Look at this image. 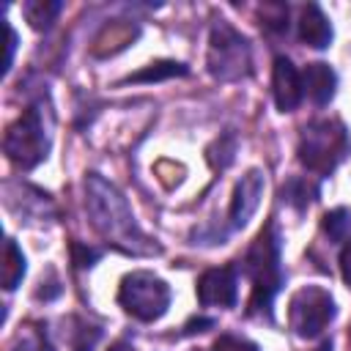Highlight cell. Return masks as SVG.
<instances>
[{"label": "cell", "mask_w": 351, "mask_h": 351, "mask_svg": "<svg viewBox=\"0 0 351 351\" xmlns=\"http://www.w3.org/2000/svg\"><path fill=\"white\" fill-rule=\"evenodd\" d=\"M263 189H266V178H263V173L255 170V167L247 170V173L239 178V184H236V189H233V197H230V225H233V228H244V225L252 219V214H255L258 206H261Z\"/></svg>", "instance_id": "cell-8"}, {"label": "cell", "mask_w": 351, "mask_h": 351, "mask_svg": "<svg viewBox=\"0 0 351 351\" xmlns=\"http://www.w3.org/2000/svg\"><path fill=\"white\" fill-rule=\"evenodd\" d=\"M211 351H258V346L244 337H236V335H222L214 340Z\"/></svg>", "instance_id": "cell-19"}, {"label": "cell", "mask_w": 351, "mask_h": 351, "mask_svg": "<svg viewBox=\"0 0 351 351\" xmlns=\"http://www.w3.org/2000/svg\"><path fill=\"white\" fill-rule=\"evenodd\" d=\"M348 154V134L337 121H313L299 140V162L313 173H332Z\"/></svg>", "instance_id": "cell-4"}, {"label": "cell", "mask_w": 351, "mask_h": 351, "mask_svg": "<svg viewBox=\"0 0 351 351\" xmlns=\"http://www.w3.org/2000/svg\"><path fill=\"white\" fill-rule=\"evenodd\" d=\"M324 230L329 233V239L343 241L346 233L351 230V214H348L346 208H335V211H329V214L324 217Z\"/></svg>", "instance_id": "cell-18"}, {"label": "cell", "mask_w": 351, "mask_h": 351, "mask_svg": "<svg viewBox=\"0 0 351 351\" xmlns=\"http://www.w3.org/2000/svg\"><path fill=\"white\" fill-rule=\"evenodd\" d=\"M206 63H208L211 77H217L222 82L241 80L250 74V63H252L250 41L236 27H230L228 22H217L211 27V36H208Z\"/></svg>", "instance_id": "cell-6"}, {"label": "cell", "mask_w": 351, "mask_h": 351, "mask_svg": "<svg viewBox=\"0 0 351 351\" xmlns=\"http://www.w3.org/2000/svg\"><path fill=\"white\" fill-rule=\"evenodd\" d=\"M299 38L313 49H324L332 41V25L315 3H307L299 14Z\"/></svg>", "instance_id": "cell-12"}, {"label": "cell", "mask_w": 351, "mask_h": 351, "mask_svg": "<svg viewBox=\"0 0 351 351\" xmlns=\"http://www.w3.org/2000/svg\"><path fill=\"white\" fill-rule=\"evenodd\" d=\"M244 271L252 280V299L250 310H261L269 315V307L274 302V293L282 285V269H280V236L274 225H266L244 258Z\"/></svg>", "instance_id": "cell-2"}, {"label": "cell", "mask_w": 351, "mask_h": 351, "mask_svg": "<svg viewBox=\"0 0 351 351\" xmlns=\"http://www.w3.org/2000/svg\"><path fill=\"white\" fill-rule=\"evenodd\" d=\"M302 88L304 93L313 99V104L324 107L335 99V90H337V74L329 63H310L302 74Z\"/></svg>", "instance_id": "cell-11"}, {"label": "cell", "mask_w": 351, "mask_h": 351, "mask_svg": "<svg viewBox=\"0 0 351 351\" xmlns=\"http://www.w3.org/2000/svg\"><path fill=\"white\" fill-rule=\"evenodd\" d=\"M318 351H332V343H324V346H321Z\"/></svg>", "instance_id": "cell-25"}, {"label": "cell", "mask_w": 351, "mask_h": 351, "mask_svg": "<svg viewBox=\"0 0 351 351\" xmlns=\"http://www.w3.org/2000/svg\"><path fill=\"white\" fill-rule=\"evenodd\" d=\"M25 277V255L22 250L5 239V247H3V288L5 291H14Z\"/></svg>", "instance_id": "cell-13"}, {"label": "cell", "mask_w": 351, "mask_h": 351, "mask_svg": "<svg viewBox=\"0 0 351 351\" xmlns=\"http://www.w3.org/2000/svg\"><path fill=\"white\" fill-rule=\"evenodd\" d=\"M118 304L137 321H156L170 307V288L154 271H132L121 280Z\"/></svg>", "instance_id": "cell-5"}, {"label": "cell", "mask_w": 351, "mask_h": 351, "mask_svg": "<svg viewBox=\"0 0 351 351\" xmlns=\"http://www.w3.org/2000/svg\"><path fill=\"white\" fill-rule=\"evenodd\" d=\"M85 208H88L93 228L118 250L132 252V255H151L159 250L140 230L126 197L99 173H88L85 178Z\"/></svg>", "instance_id": "cell-1"}, {"label": "cell", "mask_w": 351, "mask_h": 351, "mask_svg": "<svg viewBox=\"0 0 351 351\" xmlns=\"http://www.w3.org/2000/svg\"><path fill=\"white\" fill-rule=\"evenodd\" d=\"M340 274L351 285V241H346L343 250H340Z\"/></svg>", "instance_id": "cell-20"}, {"label": "cell", "mask_w": 351, "mask_h": 351, "mask_svg": "<svg viewBox=\"0 0 351 351\" xmlns=\"http://www.w3.org/2000/svg\"><path fill=\"white\" fill-rule=\"evenodd\" d=\"M16 351H41V346H38L36 340H22V346H19Z\"/></svg>", "instance_id": "cell-23"}, {"label": "cell", "mask_w": 351, "mask_h": 351, "mask_svg": "<svg viewBox=\"0 0 351 351\" xmlns=\"http://www.w3.org/2000/svg\"><path fill=\"white\" fill-rule=\"evenodd\" d=\"M5 36H8V58H5V71L11 69V60H14V49H16V33H14V27L11 25H5Z\"/></svg>", "instance_id": "cell-22"}, {"label": "cell", "mask_w": 351, "mask_h": 351, "mask_svg": "<svg viewBox=\"0 0 351 351\" xmlns=\"http://www.w3.org/2000/svg\"><path fill=\"white\" fill-rule=\"evenodd\" d=\"M58 14H60V3H55V0H33L25 5V16L36 30L49 27Z\"/></svg>", "instance_id": "cell-15"}, {"label": "cell", "mask_w": 351, "mask_h": 351, "mask_svg": "<svg viewBox=\"0 0 351 351\" xmlns=\"http://www.w3.org/2000/svg\"><path fill=\"white\" fill-rule=\"evenodd\" d=\"M181 74H186L184 63L156 60V63H148L143 71H134L132 77H126V82H159V80H167V77H181Z\"/></svg>", "instance_id": "cell-14"}, {"label": "cell", "mask_w": 351, "mask_h": 351, "mask_svg": "<svg viewBox=\"0 0 351 351\" xmlns=\"http://www.w3.org/2000/svg\"><path fill=\"white\" fill-rule=\"evenodd\" d=\"M3 148H5L8 159L22 170H30V167H36L38 162L47 159V151H49V118L44 115L41 104L27 107L5 129Z\"/></svg>", "instance_id": "cell-3"}, {"label": "cell", "mask_w": 351, "mask_h": 351, "mask_svg": "<svg viewBox=\"0 0 351 351\" xmlns=\"http://www.w3.org/2000/svg\"><path fill=\"white\" fill-rule=\"evenodd\" d=\"M134 36H137V27H134V25H129V22H110V25L101 27V33L96 36V41H107V38H110V41H112L110 55H112V52L123 49Z\"/></svg>", "instance_id": "cell-16"}, {"label": "cell", "mask_w": 351, "mask_h": 351, "mask_svg": "<svg viewBox=\"0 0 351 351\" xmlns=\"http://www.w3.org/2000/svg\"><path fill=\"white\" fill-rule=\"evenodd\" d=\"M239 296L236 288V271L230 266L208 269L197 280V302L203 307H233Z\"/></svg>", "instance_id": "cell-9"}, {"label": "cell", "mask_w": 351, "mask_h": 351, "mask_svg": "<svg viewBox=\"0 0 351 351\" xmlns=\"http://www.w3.org/2000/svg\"><path fill=\"white\" fill-rule=\"evenodd\" d=\"M285 197H288L291 206H296L302 211V208H307L315 200V186L307 184L304 178H291L288 186H285Z\"/></svg>", "instance_id": "cell-17"}, {"label": "cell", "mask_w": 351, "mask_h": 351, "mask_svg": "<svg viewBox=\"0 0 351 351\" xmlns=\"http://www.w3.org/2000/svg\"><path fill=\"white\" fill-rule=\"evenodd\" d=\"M271 93H274V104L280 112L296 110L302 96H304L302 77H299L296 66L282 55L274 60V69H271Z\"/></svg>", "instance_id": "cell-10"}, {"label": "cell", "mask_w": 351, "mask_h": 351, "mask_svg": "<svg viewBox=\"0 0 351 351\" xmlns=\"http://www.w3.org/2000/svg\"><path fill=\"white\" fill-rule=\"evenodd\" d=\"M96 258H99L96 250H85L82 244H74V263H80V266H90Z\"/></svg>", "instance_id": "cell-21"}, {"label": "cell", "mask_w": 351, "mask_h": 351, "mask_svg": "<svg viewBox=\"0 0 351 351\" xmlns=\"http://www.w3.org/2000/svg\"><path fill=\"white\" fill-rule=\"evenodd\" d=\"M337 307L329 291L318 285H304L291 296L288 304V324L299 337H318L335 318Z\"/></svg>", "instance_id": "cell-7"}, {"label": "cell", "mask_w": 351, "mask_h": 351, "mask_svg": "<svg viewBox=\"0 0 351 351\" xmlns=\"http://www.w3.org/2000/svg\"><path fill=\"white\" fill-rule=\"evenodd\" d=\"M110 351H134V348H132V346H126V343H115Z\"/></svg>", "instance_id": "cell-24"}]
</instances>
